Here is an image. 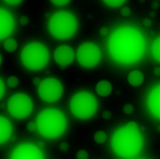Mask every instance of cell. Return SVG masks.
Instances as JSON below:
<instances>
[{
    "instance_id": "cell-1",
    "label": "cell",
    "mask_w": 160,
    "mask_h": 159,
    "mask_svg": "<svg viewBox=\"0 0 160 159\" xmlns=\"http://www.w3.org/2000/svg\"><path fill=\"white\" fill-rule=\"evenodd\" d=\"M146 49V41L140 30L133 27H120L108 41V50L115 61L132 65L140 61Z\"/></svg>"
},
{
    "instance_id": "cell-2",
    "label": "cell",
    "mask_w": 160,
    "mask_h": 159,
    "mask_svg": "<svg viewBox=\"0 0 160 159\" xmlns=\"http://www.w3.org/2000/svg\"><path fill=\"white\" fill-rule=\"evenodd\" d=\"M143 136L139 125L134 121L116 129L111 138V147L121 158H134L142 150Z\"/></svg>"
},
{
    "instance_id": "cell-3",
    "label": "cell",
    "mask_w": 160,
    "mask_h": 159,
    "mask_svg": "<svg viewBox=\"0 0 160 159\" xmlns=\"http://www.w3.org/2000/svg\"><path fill=\"white\" fill-rule=\"evenodd\" d=\"M37 131L43 138L58 139L65 133L67 128V119L59 109H44L36 119Z\"/></svg>"
},
{
    "instance_id": "cell-4",
    "label": "cell",
    "mask_w": 160,
    "mask_h": 159,
    "mask_svg": "<svg viewBox=\"0 0 160 159\" xmlns=\"http://www.w3.org/2000/svg\"><path fill=\"white\" fill-rule=\"evenodd\" d=\"M78 29V20L75 16L68 11H59L54 13L48 22V30L56 40H68Z\"/></svg>"
},
{
    "instance_id": "cell-5",
    "label": "cell",
    "mask_w": 160,
    "mask_h": 159,
    "mask_svg": "<svg viewBox=\"0 0 160 159\" xmlns=\"http://www.w3.org/2000/svg\"><path fill=\"white\" fill-rule=\"evenodd\" d=\"M22 64L30 71H41L49 62L47 47L40 42H30L20 52Z\"/></svg>"
},
{
    "instance_id": "cell-6",
    "label": "cell",
    "mask_w": 160,
    "mask_h": 159,
    "mask_svg": "<svg viewBox=\"0 0 160 159\" xmlns=\"http://www.w3.org/2000/svg\"><path fill=\"white\" fill-rule=\"evenodd\" d=\"M69 109L75 117L80 120H88L96 114L98 103L91 92L79 91L69 100Z\"/></svg>"
},
{
    "instance_id": "cell-7",
    "label": "cell",
    "mask_w": 160,
    "mask_h": 159,
    "mask_svg": "<svg viewBox=\"0 0 160 159\" xmlns=\"http://www.w3.org/2000/svg\"><path fill=\"white\" fill-rule=\"evenodd\" d=\"M7 110L14 119L24 120L32 113L33 102L27 93H14L7 102Z\"/></svg>"
},
{
    "instance_id": "cell-8",
    "label": "cell",
    "mask_w": 160,
    "mask_h": 159,
    "mask_svg": "<svg viewBox=\"0 0 160 159\" xmlns=\"http://www.w3.org/2000/svg\"><path fill=\"white\" fill-rule=\"evenodd\" d=\"M75 58L80 66L85 68H93L100 62L102 52L99 47L94 44L93 42H85L79 46L75 53Z\"/></svg>"
},
{
    "instance_id": "cell-9",
    "label": "cell",
    "mask_w": 160,
    "mask_h": 159,
    "mask_svg": "<svg viewBox=\"0 0 160 159\" xmlns=\"http://www.w3.org/2000/svg\"><path fill=\"white\" fill-rule=\"evenodd\" d=\"M40 98L47 103H53L59 100L63 93V85L59 79L49 77L41 81L37 89Z\"/></svg>"
},
{
    "instance_id": "cell-10",
    "label": "cell",
    "mask_w": 160,
    "mask_h": 159,
    "mask_svg": "<svg viewBox=\"0 0 160 159\" xmlns=\"http://www.w3.org/2000/svg\"><path fill=\"white\" fill-rule=\"evenodd\" d=\"M10 159H44V154L38 146L33 144H22L11 152Z\"/></svg>"
},
{
    "instance_id": "cell-11",
    "label": "cell",
    "mask_w": 160,
    "mask_h": 159,
    "mask_svg": "<svg viewBox=\"0 0 160 159\" xmlns=\"http://www.w3.org/2000/svg\"><path fill=\"white\" fill-rule=\"evenodd\" d=\"M75 59V53L72 49V47L62 44L59 46L55 52H54V60L55 62L61 67V68H66L67 66H69Z\"/></svg>"
},
{
    "instance_id": "cell-12",
    "label": "cell",
    "mask_w": 160,
    "mask_h": 159,
    "mask_svg": "<svg viewBox=\"0 0 160 159\" xmlns=\"http://www.w3.org/2000/svg\"><path fill=\"white\" fill-rule=\"evenodd\" d=\"M14 19L13 16L7 10L0 7V41L7 40L8 36L13 33L14 30Z\"/></svg>"
},
{
    "instance_id": "cell-13",
    "label": "cell",
    "mask_w": 160,
    "mask_h": 159,
    "mask_svg": "<svg viewBox=\"0 0 160 159\" xmlns=\"http://www.w3.org/2000/svg\"><path fill=\"white\" fill-rule=\"evenodd\" d=\"M147 106L154 117L160 120V84L151 90L147 98Z\"/></svg>"
},
{
    "instance_id": "cell-14",
    "label": "cell",
    "mask_w": 160,
    "mask_h": 159,
    "mask_svg": "<svg viewBox=\"0 0 160 159\" xmlns=\"http://www.w3.org/2000/svg\"><path fill=\"white\" fill-rule=\"evenodd\" d=\"M12 132H13V128L10 120L4 116H0V145L5 144L11 139Z\"/></svg>"
},
{
    "instance_id": "cell-15",
    "label": "cell",
    "mask_w": 160,
    "mask_h": 159,
    "mask_svg": "<svg viewBox=\"0 0 160 159\" xmlns=\"http://www.w3.org/2000/svg\"><path fill=\"white\" fill-rule=\"evenodd\" d=\"M96 92L100 97H108L112 92V84L108 80H100L96 84Z\"/></svg>"
},
{
    "instance_id": "cell-16",
    "label": "cell",
    "mask_w": 160,
    "mask_h": 159,
    "mask_svg": "<svg viewBox=\"0 0 160 159\" xmlns=\"http://www.w3.org/2000/svg\"><path fill=\"white\" fill-rule=\"evenodd\" d=\"M143 80H145V75L141 71H132V72L128 74V83L134 87H139L143 84Z\"/></svg>"
},
{
    "instance_id": "cell-17",
    "label": "cell",
    "mask_w": 160,
    "mask_h": 159,
    "mask_svg": "<svg viewBox=\"0 0 160 159\" xmlns=\"http://www.w3.org/2000/svg\"><path fill=\"white\" fill-rule=\"evenodd\" d=\"M152 55L154 60L160 64V36H158L152 43Z\"/></svg>"
},
{
    "instance_id": "cell-18",
    "label": "cell",
    "mask_w": 160,
    "mask_h": 159,
    "mask_svg": "<svg viewBox=\"0 0 160 159\" xmlns=\"http://www.w3.org/2000/svg\"><path fill=\"white\" fill-rule=\"evenodd\" d=\"M17 48H18V42L14 38H7L4 41V49L7 53H13L17 50Z\"/></svg>"
},
{
    "instance_id": "cell-19",
    "label": "cell",
    "mask_w": 160,
    "mask_h": 159,
    "mask_svg": "<svg viewBox=\"0 0 160 159\" xmlns=\"http://www.w3.org/2000/svg\"><path fill=\"white\" fill-rule=\"evenodd\" d=\"M93 139L94 141L97 142V144H104L108 139V135L107 133L104 132V131H97V132L94 133L93 135Z\"/></svg>"
},
{
    "instance_id": "cell-20",
    "label": "cell",
    "mask_w": 160,
    "mask_h": 159,
    "mask_svg": "<svg viewBox=\"0 0 160 159\" xmlns=\"http://www.w3.org/2000/svg\"><path fill=\"white\" fill-rule=\"evenodd\" d=\"M6 85L8 87H11V89L17 87L19 85V79H18V77H16V75H10L6 79Z\"/></svg>"
},
{
    "instance_id": "cell-21",
    "label": "cell",
    "mask_w": 160,
    "mask_h": 159,
    "mask_svg": "<svg viewBox=\"0 0 160 159\" xmlns=\"http://www.w3.org/2000/svg\"><path fill=\"white\" fill-rule=\"evenodd\" d=\"M104 4L110 7H120L126 4L124 0H104Z\"/></svg>"
},
{
    "instance_id": "cell-22",
    "label": "cell",
    "mask_w": 160,
    "mask_h": 159,
    "mask_svg": "<svg viewBox=\"0 0 160 159\" xmlns=\"http://www.w3.org/2000/svg\"><path fill=\"white\" fill-rule=\"evenodd\" d=\"M77 159H88V153L86 150H79L77 152Z\"/></svg>"
},
{
    "instance_id": "cell-23",
    "label": "cell",
    "mask_w": 160,
    "mask_h": 159,
    "mask_svg": "<svg viewBox=\"0 0 160 159\" xmlns=\"http://www.w3.org/2000/svg\"><path fill=\"white\" fill-rule=\"evenodd\" d=\"M123 113L127 114V115H130V114L134 113V106L132 104H126L123 106Z\"/></svg>"
},
{
    "instance_id": "cell-24",
    "label": "cell",
    "mask_w": 160,
    "mask_h": 159,
    "mask_svg": "<svg viewBox=\"0 0 160 159\" xmlns=\"http://www.w3.org/2000/svg\"><path fill=\"white\" fill-rule=\"evenodd\" d=\"M54 5H56V6H65L67 4H69V0H61V1H58V0H53L52 1Z\"/></svg>"
},
{
    "instance_id": "cell-25",
    "label": "cell",
    "mask_w": 160,
    "mask_h": 159,
    "mask_svg": "<svg viewBox=\"0 0 160 159\" xmlns=\"http://www.w3.org/2000/svg\"><path fill=\"white\" fill-rule=\"evenodd\" d=\"M130 13H132V10L127 6L123 7V8L121 10V14H122L123 17H128V16H130Z\"/></svg>"
},
{
    "instance_id": "cell-26",
    "label": "cell",
    "mask_w": 160,
    "mask_h": 159,
    "mask_svg": "<svg viewBox=\"0 0 160 159\" xmlns=\"http://www.w3.org/2000/svg\"><path fill=\"white\" fill-rule=\"evenodd\" d=\"M27 129L29 132H33L35 129H37V127H36V122H29L27 125Z\"/></svg>"
},
{
    "instance_id": "cell-27",
    "label": "cell",
    "mask_w": 160,
    "mask_h": 159,
    "mask_svg": "<svg viewBox=\"0 0 160 159\" xmlns=\"http://www.w3.org/2000/svg\"><path fill=\"white\" fill-rule=\"evenodd\" d=\"M4 95H5V84H4V81L0 79V100L4 97Z\"/></svg>"
},
{
    "instance_id": "cell-28",
    "label": "cell",
    "mask_w": 160,
    "mask_h": 159,
    "mask_svg": "<svg viewBox=\"0 0 160 159\" xmlns=\"http://www.w3.org/2000/svg\"><path fill=\"white\" fill-rule=\"evenodd\" d=\"M4 3L7 5H19L22 4V0H5Z\"/></svg>"
},
{
    "instance_id": "cell-29",
    "label": "cell",
    "mask_w": 160,
    "mask_h": 159,
    "mask_svg": "<svg viewBox=\"0 0 160 159\" xmlns=\"http://www.w3.org/2000/svg\"><path fill=\"white\" fill-rule=\"evenodd\" d=\"M19 23L20 25H28L29 24V18H28L27 16H22L19 18Z\"/></svg>"
},
{
    "instance_id": "cell-30",
    "label": "cell",
    "mask_w": 160,
    "mask_h": 159,
    "mask_svg": "<svg viewBox=\"0 0 160 159\" xmlns=\"http://www.w3.org/2000/svg\"><path fill=\"white\" fill-rule=\"evenodd\" d=\"M59 147H60L61 151H63V152H66V151H68V148H69V146H68V144H67V142H61Z\"/></svg>"
},
{
    "instance_id": "cell-31",
    "label": "cell",
    "mask_w": 160,
    "mask_h": 159,
    "mask_svg": "<svg viewBox=\"0 0 160 159\" xmlns=\"http://www.w3.org/2000/svg\"><path fill=\"white\" fill-rule=\"evenodd\" d=\"M110 117H111V113H110V111H108V110L103 111V119H104V120H109Z\"/></svg>"
},
{
    "instance_id": "cell-32",
    "label": "cell",
    "mask_w": 160,
    "mask_h": 159,
    "mask_svg": "<svg viewBox=\"0 0 160 159\" xmlns=\"http://www.w3.org/2000/svg\"><path fill=\"white\" fill-rule=\"evenodd\" d=\"M99 33H100V35H102V36H107L108 33H109V29H107V28H102Z\"/></svg>"
},
{
    "instance_id": "cell-33",
    "label": "cell",
    "mask_w": 160,
    "mask_h": 159,
    "mask_svg": "<svg viewBox=\"0 0 160 159\" xmlns=\"http://www.w3.org/2000/svg\"><path fill=\"white\" fill-rule=\"evenodd\" d=\"M151 24H152V20L149 19V18H147V19L143 20V25H146V27H151Z\"/></svg>"
},
{
    "instance_id": "cell-34",
    "label": "cell",
    "mask_w": 160,
    "mask_h": 159,
    "mask_svg": "<svg viewBox=\"0 0 160 159\" xmlns=\"http://www.w3.org/2000/svg\"><path fill=\"white\" fill-rule=\"evenodd\" d=\"M41 81H42V80L40 79V78H35V79H33V84H35V85H36V86H38V85H40L41 84Z\"/></svg>"
},
{
    "instance_id": "cell-35",
    "label": "cell",
    "mask_w": 160,
    "mask_h": 159,
    "mask_svg": "<svg viewBox=\"0 0 160 159\" xmlns=\"http://www.w3.org/2000/svg\"><path fill=\"white\" fill-rule=\"evenodd\" d=\"M153 73L155 74V75H160V67H157V68L153 71Z\"/></svg>"
},
{
    "instance_id": "cell-36",
    "label": "cell",
    "mask_w": 160,
    "mask_h": 159,
    "mask_svg": "<svg viewBox=\"0 0 160 159\" xmlns=\"http://www.w3.org/2000/svg\"><path fill=\"white\" fill-rule=\"evenodd\" d=\"M37 144H38V147H40V148H43V146H44V144H43V142H42V141H38V142H37Z\"/></svg>"
},
{
    "instance_id": "cell-37",
    "label": "cell",
    "mask_w": 160,
    "mask_h": 159,
    "mask_svg": "<svg viewBox=\"0 0 160 159\" xmlns=\"http://www.w3.org/2000/svg\"><path fill=\"white\" fill-rule=\"evenodd\" d=\"M1 64H2V56H1V54H0V66H1Z\"/></svg>"
},
{
    "instance_id": "cell-38",
    "label": "cell",
    "mask_w": 160,
    "mask_h": 159,
    "mask_svg": "<svg viewBox=\"0 0 160 159\" xmlns=\"http://www.w3.org/2000/svg\"><path fill=\"white\" fill-rule=\"evenodd\" d=\"M153 7H158V3H153Z\"/></svg>"
},
{
    "instance_id": "cell-39",
    "label": "cell",
    "mask_w": 160,
    "mask_h": 159,
    "mask_svg": "<svg viewBox=\"0 0 160 159\" xmlns=\"http://www.w3.org/2000/svg\"><path fill=\"white\" fill-rule=\"evenodd\" d=\"M158 132H159V133H160V126H159V127H158Z\"/></svg>"
}]
</instances>
